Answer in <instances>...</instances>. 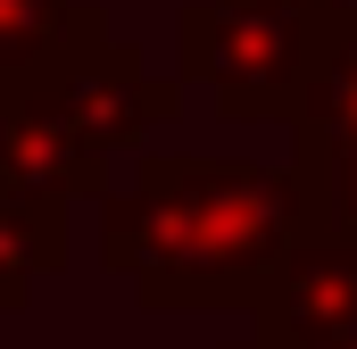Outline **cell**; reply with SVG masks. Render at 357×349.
Masks as SVG:
<instances>
[{
	"label": "cell",
	"instance_id": "5",
	"mask_svg": "<svg viewBox=\"0 0 357 349\" xmlns=\"http://www.w3.org/2000/svg\"><path fill=\"white\" fill-rule=\"evenodd\" d=\"M250 325L266 349H357V250L307 233L250 299Z\"/></svg>",
	"mask_w": 357,
	"mask_h": 349
},
{
	"label": "cell",
	"instance_id": "4",
	"mask_svg": "<svg viewBox=\"0 0 357 349\" xmlns=\"http://www.w3.org/2000/svg\"><path fill=\"white\" fill-rule=\"evenodd\" d=\"M108 183H116V158L91 150V133L59 108L50 84H33V75L0 84V191L75 208V200H100Z\"/></svg>",
	"mask_w": 357,
	"mask_h": 349
},
{
	"label": "cell",
	"instance_id": "1",
	"mask_svg": "<svg viewBox=\"0 0 357 349\" xmlns=\"http://www.w3.org/2000/svg\"><path fill=\"white\" fill-rule=\"evenodd\" d=\"M299 242H307L299 174L258 158L142 150L100 191V266L125 274L133 299L158 316L250 308Z\"/></svg>",
	"mask_w": 357,
	"mask_h": 349
},
{
	"label": "cell",
	"instance_id": "9",
	"mask_svg": "<svg viewBox=\"0 0 357 349\" xmlns=\"http://www.w3.org/2000/svg\"><path fill=\"white\" fill-rule=\"evenodd\" d=\"M67 17H75V0H0V84L33 75V67L59 50Z\"/></svg>",
	"mask_w": 357,
	"mask_h": 349
},
{
	"label": "cell",
	"instance_id": "3",
	"mask_svg": "<svg viewBox=\"0 0 357 349\" xmlns=\"http://www.w3.org/2000/svg\"><path fill=\"white\" fill-rule=\"evenodd\" d=\"M33 84L59 91V108L91 133L100 158H142V150H158V133L183 117V91H191L183 75H158L133 42H116L91 0H75L59 50L33 67Z\"/></svg>",
	"mask_w": 357,
	"mask_h": 349
},
{
	"label": "cell",
	"instance_id": "10",
	"mask_svg": "<svg viewBox=\"0 0 357 349\" xmlns=\"http://www.w3.org/2000/svg\"><path fill=\"white\" fill-rule=\"evenodd\" d=\"M299 8H316V17H333V25H357V0H299Z\"/></svg>",
	"mask_w": 357,
	"mask_h": 349
},
{
	"label": "cell",
	"instance_id": "6",
	"mask_svg": "<svg viewBox=\"0 0 357 349\" xmlns=\"http://www.w3.org/2000/svg\"><path fill=\"white\" fill-rule=\"evenodd\" d=\"M59 266H67V208L0 191V316L25 308V291L42 274H59Z\"/></svg>",
	"mask_w": 357,
	"mask_h": 349
},
{
	"label": "cell",
	"instance_id": "11",
	"mask_svg": "<svg viewBox=\"0 0 357 349\" xmlns=\"http://www.w3.org/2000/svg\"><path fill=\"white\" fill-rule=\"evenodd\" d=\"M233 349H266V341H258V333H250V341H233Z\"/></svg>",
	"mask_w": 357,
	"mask_h": 349
},
{
	"label": "cell",
	"instance_id": "8",
	"mask_svg": "<svg viewBox=\"0 0 357 349\" xmlns=\"http://www.w3.org/2000/svg\"><path fill=\"white\" fill-rule=\"evenodd\" d=\"M291 133H299V142L357 150V25H341V34H333V50H324V67H316L307 100H299Z\"/></svg>",
	"mask_w": 357,
	"mask_h": 349
},
{
	"label": "cell",
	"instance_id": "2",
	"mask_svg": "<svg viewBox=\"0 0 357 349\" xmlns=\"http://www.w3.org/2000/svg\"><path fill=\"white\" fill-rule=\"evenodd\" d=\"M333 17L299 0H191L175 17V75L216 100V117H299L333 50Z\"/></svg>",
	"mask_w": 357,
	"mask_h": 349
},
{
	"label": "cell",
	"instance_id": "7",
	"mask_svg": "<svg viewBox=\"0 0 357 349\" xmlns=\"http://www.w3.org/2000/svg\"><path fill=\"white\" fill-rule=\"evenodd\" d=\"M291 174H299L307 233H316V242H349V250H357V150L299 142V133H291Z\"/></svg>",
	"mask_w": 357,
	"mask_h": 349
}]
</instances>
